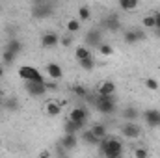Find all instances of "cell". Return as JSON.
<instances>
[{
  "instance_id": "cell-15",
  "label": "cell",
  "mask_w": 160,
  "mask_h": 158,
  "mask_svg": "<svg viewBox=\"0 0 160 158\" xmlns=\"http://www.w3.org/2000/svg\"><path fill=\"white\" fill-rule=\"evenodd\" d=\"M47 75L52 80H60L63 77V69H62V65H58V63H47Z\"/></svg>"
},
{
  "instance_id": "cell-39",
  "label": "cell",
  "mask_w": 160,
  "mask_h": 158,
  "mask_svg": "<svg viewBox=\"0 0 160 158\" xmlns=\"http://www.w3.org/2000/svg\"><path fill=\"white\" fill-rule=\"evenodd\" d=\"M58 158H69V156H63V155H62V156H58Z\"/></svg>"
},
{
  "instance_id": "cell-41",
  "label": "cell",
  "mask_w": 160,
  "mask_h": 158,
  "mask_svg": "<svg viewBox=\"0 0 160 158\" xmlns=\"http://www.w3.org/2000/svg\"><path fill=\"white\" fill-rule=\"evenodd\" d=\"M0 145H2V140H0Z\"/></svg>"
},
{
  "instance_id": "cell-5",
  "label": "cell",
  "mask_w": 160,
  "mask_h": 158,
  "mask_svg": "<svg viewBox=\"0 0 160 158\" xmlns=\"http://www.w3.org/2000/svg\"><path fill=\"white\" fill-rule=\"evenodd\" d=\"M24 89L30 97H43L48 91L45 82H24Z\"/></svg>"
},
{
  "instance_id": "cell-16",
  "label": "cell",
  "mask_w": 160,
  "mask_h": 158,
  "mask_svg": "<svg viewBox=\"0 0 160 158\" xmlns=\"http://www.w3.org/2000/svg\"><path fill=\"white\" fill-rule=\"evenodd\" d=\"M80 130H84V125H78V123L71 121L69 117L65 119V123H63V132L65 134H75L77 136V132H80Z\"/></svg>"
},
{
  "instance_id": "cell-32",
  "label": "cell",
  "mask_w": 160,
  "mask_h": 158,
  "mask_svg": "<svg viewBox=\"0 0 160 158\" xmlns=\"http://www.w3.org/2000/svg\"><path fill=\"white\" fill-rule=\"evenodd\" d=\"M145 87L151 89V91H158L160 84H158V80H155V78H145Z\"/></svg>"
},
{
  "instance_id": "cell-18",
  "label": "cell",
  "mask_w": 160,
  "mask_h": 158,
  "mask_svg": "<svg viewBox=\"0 0 160 158\" xmlns=\"http://www.w3.org/2000/svg\"><path fill=\"white\" fill-rule=\"evenodd\" d=\"M45 112H47V116H50V117H58V116L62 114V106H60V102L50 101V102L45 104Z\"/></svg>"
},
{
  "instance_id": "cell-26",
  "label": "cell",
  "mask_w": 160,
  "mask_h": 158,
  "mask_svg": "<svg viewBox=\"0 0 160 158\" xmlns=\"http://www.w3.org/2000/svg\"><path fill=\"white\" fill-rule=\"evenodd\" d=\"M78 15H80V22H86V21H89L91 19V9L88 7V6H80L78 7Z\"/></svg>"
},
{
  "instance_id": "cell-13",
  "label": "cell",
  "mask_w": 160,
  "mask_h": 158,
  "mask_svg": "<svg viewBox=\"0 0 160 158\" xmlns=\"http://www.w3.org/2000/svg\"><path fill=\"white\" fill-rule=\"evenodd\" d=\"M104 28H106V30H110V32H119V30H121V21H119V17H118L116 13L108 15V17L104 19Z\"/></svg>"
},
{
  "instance_id": "cell-6",
  "label": "cell",
  "mask_w": 160,
  "mask_h": 158,
  "mask_svg": "<svg viewBox=\"0 0 160 158\" xmlns=\"http://www.w3.org/2000/svg\"><path fill=\"white\" fill-rule=\"evenodd\" d=\"M69 119L86 126V123H88V119H89V114H88V110H86L84 106H75V108H71V112H69Z\"/></svg>"
},
{
  "instance_id": "cell-35",
  "label": "cell",
  "mask_w": 160,
  "mask_h": 158,
  "mask_svg": "<svg viewBox=\"0 0 160 158\" xmlns=\"http://www.w3.org/2000/svg\"><path fill=\"white\" fill-rule=\"evenodd\" d=\"M155 28L160 32V11H157V13H155Z\"/></svg>"
},
{
  "instance_id": "cell-7",
  "label": "cell",
  "mask_w": 160,
  "mask_h": 158,
  "mask_svg": "<svg viewBox=\"0 0 160 158\" xmlns=\"http://www.w3.org/2000/svg\"><path fill=\"white\" fill-rule=\"evenodd\" d=\"M121 134H123L127 140H136V138L142 136V128H140L138 123H125V125L121 126Z\"/></svg>"
},
{
  "instance_id": "cell-11",
  "label": "cell",
  "mask_w": 160,
  "mask_h": 158,
  "mask_svg": "<svg viewBox=\"0 0 160 158\" xmlns=\"http://www.w3.org/2000/svg\"><path fill=\"white\" fill-rule=\"evenodd\" d=\"M114 93H116V84L110 82V80L101 82L99 87H97V95L99 97H114Z\"/></svg>"
},
{
  "instance_id": "cell-28",
  "label": "cell",
  "mask_w": 160,
  "mask_h": 158,
  "mask_svg": "<svg viewBox=\"0 0 160 158\" xmlns=\"http://www.w3.org/2000/svg\"><path fill=\"white\" fill-rule=\"evenodd\" d=\"M78 65L84 69V71H93L95 69V60L93 58H88V60H80Z\"/></svg>"
},
{
  "instance_id": "cell-30",
  "label": "cell",
  "mask_w": 160,
  "mask_h": 158,
  "mask_svg": "<svg viewBox=\"0 0 160 158\" xmlns=\"http://www.w3.org/2000/svg\"><path fill=\"white\" fill-rule=\"evenodd\" d=\"M73 93L77 97H80V99H88V95H89V91L84 86H73Z\"/></svg>"
},
{
  "instance_id": "cell-20",
  "label": "cell",
  "mask_w": 160,
  "mask_h": 158,
  "mask_svg": "<svg viewBox=\"0 0 160 158\" xmlns=\"http://www.w3.org/2000/svg\"><path fill=\"white\" fill-rule=\"evenodd\" d=\"M2 108H4L6 112H17V110L21 108V104H19V101H17V97H8V99L4 101V104H2Z\"/></svg>"
},
{
  "instance_id": "cell-38",
  "label": "cell",
  "mask_w": 160,
  "mask_h": 158,
  "mask_svg": "<svg viewBox=\"0 0 160 158\" xmlns=\"http://www.w3.org/2000/svg\"><path fill=\"white\" fill-rule=\"evenodd\" d=\"M2 77H4V67L0 65V78H2Z\"/></svg>"
},
{
  "instance_id": "cell-24",
  "label": "cell",
  "mask_w": 160,
  "mask_h": 158,
  "mask_svg": "<svg viewBox=\"0 0 160 158\" xmlns=\"http://www.w3.org/2000/svg\"><path fill=\"white\" fill-rule=\"evenodd\" d=\"M75 56H77V60L80 62V60H88V58H91V52H89L88 47H77Z\"/></svg>"
},
{
  "instance_id": "cell-33",
  "label": "cell",
  "mask_w": 160,
  "mask_h": 158,
  "mask_svg": "<svg viewBox=\"0 0 160 158\" xmlns=\"http://www.w3.org/2000/svg\"><path fill=\"white\" fill-rule=\"evenodd\" d=\"M149 156V151L145 147H136L134 149V158H147Z\"/></svg>"
},
{
  "instance_id": "cell-4",
  "label": "cell",
  "mask_w": 160,
  "mask_h": 158,
  "mask_svg": "<svg viewBox=\"0 0 160 158\" xmlns=\"http://www.w3.org/2000/svg\"><path fill=\"white\" fill-rule=\"evenodd\" d=\"M142 119L145 121L147 126L158 128L160 126V110H157V108H149V110H145V112L142 114Z\"/></svg>"
},
{
  "instance_id": "cell-3",
  "label": "cell",
  "mask_w": 160,
  "mask_h": 158,
  "mask_svg": "<svg viewBox=\"0 0 160 158\" xmlns=\"http://www.w3.org/2000/svg\"><path fill=\"white\" fill-rule=\"evenodd\" d=\"M54 13V6L50 2H36L32 7V17L34 19H47Z\"/></svg>"
},
{
  "instance_id": "cell-2",
  "label": "cell",
  "mask_w": 160,
  "mask_h": 158,
  "mask_svg": "<svg viewBox=\"0 0 160 158\" xmlns=\"http://www.w3.org/2000/svg\"><path fill=\"white\" fill-rule=\"evenodd\" d=\"M93 106H95L97 112H101V114H104V116H110V114L116 112L118 102H116L114 97H99V95H97V97L93 99Z\"/></svg>"
},
{
  "instance_id": "cell-9",
  "label": "cell",
  "mask_w": 160,
  "mask_h": 158,
  "mask_svg": "<svg viewBox=\"0 0 160 158\" xmlns=\"http://www.w3.org/2000/svg\"><path fill=\"white\" fill-rule=\"evenodd\" d=\"M19 75L26 80V82H45V78L41 77L39 71L38 69H32V67H21Z\"/></svg>"
},
{
  "instance_id": "cell-36",
  "label": "cell",
  "mask_w": 160,
  "mask_h": 158,
  "mask_svg": "<svg viewBox=\"0 0 160 158\" xmlns=\"http://www.w3.org/2000/svg\"><path fill=\"white\" fill-rule=\"evenodd\" d=\"M48 155H50L48 151H43V153H41V158H48Z\"/></svg>"
},
{
  "instance_id": "cell-29",
  "label": "cell",
  "mask_w": 160,
  "mask_h": 158,
  "mask_svg": "<svg viewBox=\"0 0 160 158\" xmlns=\"http://www.w3.org/2000/svg\"><path fill=\"white\" fill-rule=\"evenodd\" d=\"M15 54L13 52H9V50H4V54H2V62L6 63V65H13L15 63Z\"/></svg>"
},
{
  "instance_id": "cell-23",
  "label": "cell",
  "mask_w": 160,
  "mask_h": 158,
  "mask_svg": "<svg viewBox=\"0 0 160 158\" xmlns=\"http://www.w3.org/2000/svg\"><path fill=\"white\" fill-rule=\"evenodd\" d=\"M80 26H82V22H80L78 19H69V21L65 22V30H67L69 34H77L80 30Z\"/></svg>"
},
{
  "instance_id": "cell-19",
  "label": "cell",
  "mask_w": 160,
  "mask_h": 158,
  "mask_svg": "<svg viewBox=\"0 0 160 158\" xmlns=\"http://www.w3.org/2000/svg\"><path fill=\"white\" fill-rule=\"evenodd\" d=\"M99 140H104V138H108V128H106V125L104 123H95L91 128H89Z\"/></svg>"
},
{
  "instance_id": "cell-31",
  "label": "cell",
  "mask_w": 160,
  "mask_h": 158,
  "mask_svg": "<svg viewBox=\"0 0 160 158\" xmlns=\"http://www.w3.org/2000/svg\"><path fill=\"white\" fill-rule=\"evenodd\" d=\"M99 54H101V56H112V54H114V47L102 43V45L99 47Z\"/></svg>"
},
{
  "instance_id": "cell-40",
  "label": "cell",
  "mask_w": 160,
  "mask_h": 158,
  "mask_svg": "<svg viewBox=\"0 0 160 158\" xmlns=\"http://www.w3.org/2000/svg\"><path fill=\"white\" fill-rule=\"evenodd\" d=\"M118 158H125V156H118Z\"/></svg>"
},
{
  "instance_id": "cell-22",
  "label": "cell",
  "mask_w": 160,
  "mask_h": 158,
  "mask_svg": "<svg viewBox=\"0 0 160 158\" xmlns=\"http://www.w3.org/2000/svg\"><path fill=\"white\" fill-rule=\"evenodd\" d=\"M6 50H9V52H13L15 56L22 50V43L19 39H9L8 43H6Z\"/></svg>"
},
{
  "instance_id": "cell-10",
  "label": "cell",
  "mask_w": 160,
  "mask_h": 158,
  "mask_svg": "<svg viewBox=\"0 0 160 158\" xmlns=\"http://www.w3.org/2000/svg\"><path fill=\"white\" fill-rule=\"evenodd\" d=\"M60 45V36L54 34V32H47L41 36V47L43 48H54Z\"/></svg>"
},
{
  "instance_id": "cell-25",
  "label": "cell",
  "mask_w": 160,
  "mask_h": 158,
  "mask_svg": "<svg viewBox=\"0 0 160 158\" xmlns=\"http://www.w3.org/2000/svg\"><path fill=\"white\" fill-rule=\"evenodd\" d=\"M140 4L136 2V0H119V7L121 9H125V11H132V9H136Z\"/></svg>"
},
{
  "instance_id": "cell-27",
  "label": "cell",
  "mask_w": 160,
  "mask_h": 158,
  "mask_svg": "<svg viewBox=\"0 0 160 158\" xmlns=\"http://www.w3.org/2000/svg\"><path fill=\"white\" fill-rule=\"evenodd\" d=\"M142 26L147 28V30H155V13L145 15V17L142 19Z\"/></svg>"
},
{
  "instance_id": "cell-17",
  "label": "cell",
  "mask_w": 160,
  "mask_h": 158,
  "mask_svg": "<svg viewBox=\"0 0 160 158\" xmlns=\"http://www.w3.org/2000/svg\"><path fill=\"white\" fill-rule=\"evenodd\" d=\"M123 119H127V123H136V119H140V110L134 106H127L123 110Z\"/></svg>"
},
{
  "instance_id": "cell-8",
  "label": "cell",
  "mask_w": 160,
  "mask_h": 158,
  "mask_svg": "<svg viewBox=\"0 0 160 158\" xmlns=\"http://www.w3.org/2000/svg\"><path fill=\"white\" fill-rule=\"evenodd\" d=\"M145 39V32L138 30V28H130V30H125V36H123V41L127 45H136L138 41Z\"/></svg>"
},
{
  "instance_id": "cell-34",
  "label": "cell",
  "mask_w": 160,
  "mask_h": 158,
  "mask_svg": "<svg viewBox=\"0 0 160 158\" xmlns=\"http://www.w3.org/2000/svg\"><path fill=\"white\" fill-rule=\"evenodd\" d=\"M71 43H73V37H71V36L60 37V45H62V47H71Z\"/></svg>"
},
{
  "instance_id": "cell-1",
  "label": "cell",
  "mask_w": 160,
  "mask_h": 158,
  "mask_svg": "<svg viewBox=\"0 0 160 158\" xmlns=\"http://www.w3.org/2000/svg\"><path fill=\"white\" fill-rule=\"evenodd\" d=\"M99 147V153L104 158H118L123 156V141L119 138H104L101 140V143L97 145Z\"/></svg>"
},
{
  "instance_id": "cell-21",
  "label": "cell",
  "mask_w": 160,
  "mask_h": 158,
  "mask_svg": "<svg viewBox=\"0 0 160 158\" xmlns=\"http://www.w3.org/2000/svg\"><path fill=\"white\" fill-rule=\"evenodd\" d=\"M82 140H84V143H88V145H93V147H97L99 143H101V140L91 132V130H82Z\"/></svg>"
},
{
  "instance_id": "cell-14",
  "label": "cell",
  "mask_w": 160,
  "mask_h": 158,
  "mask_svg": "<svg viewBox=\"0 0 160 158\" xmlns=\"http://www.w3.org/2000/svg\"><path fill=\"white\" fill-rule=\"evenodd\" d=\"M77 145H78V138H77L75 134H63V138H62V141H60V147H62V149L71 151V149H75Z\"/></svg>"
},
{
  "instance_id": "cell-12",
  "label": "cell",
  "mask_w": 160,
  "mask_h": 158,
  "mask_svg": "<svg viewBox=\"0 0 160 158\" xmlns=\"http://www.w3.org/2000/svg\"><path fill=\"white\" fill-rule=\"evenodd\" d=\"M86 45L99 48L102 45V32L101 30H88V34H86Z\"/></svg>"
},
{
  "instance_id": "cell-37",
  "label": "cell",
  "mask_w": 160,
  "mask_h": 158,
  "mask_svg": "<svg viewBox=\"0 0 160 158\" xmlns=\"http://www.w3.org/2000/svg\"><path fill=\"white\" fill-rule=\"evenodd\" d=\"M0 102H4V91H2V87H0Z\"/></svg>"
}]
</instances>
